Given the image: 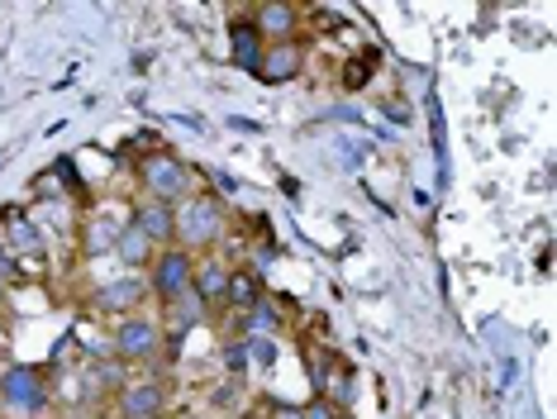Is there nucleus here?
Masks as SVG:
<instances>
[{
    "label": "nucleus",
    "instance_id": "obj_1",
    "mask_svg": "<svg viewBox=\"0 0 557 419\" xmlns=\"http://www.w3.org/2000/svg\"><path fill=\"white\" fill-rule=\"evenodd\" d=\"M224 229H230V210L214 190H191L186 200L172 206V244L186 248L191 258H206L224 238Z\"/></svg>",
    "mask_w": 557,
    "mask_h": 419
},
{
    "label": "nucleus",
    "instance_id": "obj_2",
    "mask_svg": "<svg viewBox=\"0 0 557 419\" xmlns=\"http://www.w3.org/2000/svg\"><path fill=\"white\" fill-rule=\"evenodd\" d=\"M138 186H144V200H162V206H176V200L191 196V168L172 152H144L138 158Z\"/></svg>",
    "mask_w": 557,
    "mask_h": 419
},
{
    "label": "nucleus",
    "instance_id": "obj_3",
    "mask_svg": "<svg viewBox=\"0 0 557 419\" xmlns=\"http://www.w3.org/2000/svg\"><path fill=\"white\" fill-rule=\"evenodd\" d=\"M0 400H5V410H15V415H24V419H39V415H48V381H44V372L39 367H24V362H15L5 377H0Z\"/></svg>",
    "mask_w": 557,
    "mask_h": 419
},
{
    "label": "nucleus",
    "instance_id": "obj_4",
    "mask_svg": "<svg viewBox=\"0 0 557 419\" xmlns=\"http://www.w3.org/2000/svg\"><path fill=\"white\" fill-rule=\"evenodd\" d=\"M110 348L120 353L124 362H158L162 358V324L153 315H124L115 324V334H110Z\"/></svg>",
    "mask_w": 557,
    "mask_h": 419
},
{
    "label": "nucleus",
    "instance_id": "obj_5",
    "mask_svg": "<svg viewBox=\"0 0 557 419\" xmlns=\"http://www.w3.org/2000/svg\"><path fill=\"white\" fill-rule=\"evenodd\" d=\"M191 272H196V258L186 248H158L153 262H148V296H158L162 305L176 300L182 291H191Z\"/></svg>",
    "mask_w": 557,
    "mask_h": 419
},
{
    "label": "nucleus",
    "instance_id": "obj_6",
    "mask_svg": "<svg viewBox=\"0 0 557 419\" xmlns=\"http://www.w3.org/2000/svg\"><path fill=\"white\" fill-rule=\"evenodd\" d=\"M144 300H148V282H144V276H120V282H106V286L96 291V296H91V310L120 315V320H124V315H134Z\"/></svg>",
    "mask_w": 557,
    "mask_h": 419
},
{
    "label": "nucleus",
    "instance_id": "obj_7",
    "mask_svg": "<svg viewBox=\"0 0 557 419\" xmlns=\"http://www.w3.org/2000/svg\"><path fill=\"white\" fill-rule=\"evenodd\" d=\"M162 405H168L162 381H129L115 396V415L120 419H162Z\"/></svg>",
    "mask_w": 557,
    "mask_h": 419
},
{
    "label": "nucleus",
    "instance_id": "obj_8",
    "mask_svg": "<svg viewBox=\"0 0 557 419\" xmlns=\"http://www.w3.org/2000/svg\"><path fill=\"white\" fill-rule=\"evenodd\" d=\"M206 320H210V305L200 300L196 291H182V296H176V300L162 305V320H158V324H162V334L186 338L196 324H206Z\"/></svg>",
    "mask_w": 557,
    "mask_h": 419
},
{
    "label": "nucleus",
    "instance_id": "obj_9",
    "mask_svg": "<svg viewBox=\"0 0 557 419\" xmlns=\"http://www.w3.org/2000/svg\"><path fill=\"white\" fill-rule=\"evenodd\" d=\"M252 24H258V34H262V44H296V5H286V0H262L258 10H252Z\"/></svg>",
    "mask_w": 557,
    "mask_h": 419
},
{
    "label": "nucleus",
    "instance_id": "obj_10",
    "mask_svg": "<svg viewBox=\"0 0 557 419\" xmlns=\"http://www.w3.org/2000/svg\"><path fill=\"white\" fill-rule=\"evenodd\" d=\"M300 67H306L300 44H268V48H262V62H258V82H268V86L296 82Z\"/></svg>",
    "mask_w": 557,
    "mask_h": 419
},
{
    "label": "nucleus",
    "instance_id": "obj_11",
    "mask_svg": "<svg viewBox=\"0 0 557 419\" xmlns=\"http://www.w3.org/2000/svg\"><path fill=\"white\" fill-rule=\"evenodd\" d=\"M191 291L210 305V310H224V296H230V267L214 258V252H206V258H196Z\"/></svg>",
    "mask_w": 557,
    "mask_h": 419
},
{
    "label": "nucleus",
    "instance_id": "obj_12",
    "mask_svg": "<svg viewBox=\"0 0 557 419\" xmlns=\"http://www.w3.org/2000/svg\"><path fill=\"white\" fill-rule=\"evenodd\" d=\"M230 48H234V67H244L248 76H258V62H262V48H268V44H262L252 15L230 20Z\"/></svg>",
    "mask_w": 557,
    "mask_h": 419
},
{
    "label": "nucleus",
    "instance_id": "obj_13",
    "mask_svg": "<svg viewBox=\"0 0 557 419\" xmlns=\"http://www.w3.org/2000/svg\"><path fill=\"white\" fill-rule=\"evenodd\" d=\"M129 224L144 229L153 248H172V206H162V200H138Z\"/></svg>",
    "mask_w": 557,
    "mask_h": 419
},
{
    "label": "nucleus",
    "instance_id": "obj_14",
    "mask_svg": "<svg viewBox=\"0 0 557 419\" xmlns=\"http://www.w3.org/2000/svg\"><path fill=\"white\" fill-rule=\"evenodd\" d=\"M282 324H286V315H282V305H276L272 296H262L252 310H244V338H276L282 334Z\"/></svg>",
    "mask_w": 557,
    "mask_h": 419
},
{
    "label": "nucleus",
    "instance_id": "obj_15",
    "mask_svg": "<svg viewBox=\"0 0 557 419\" xmlns=\"http://www.w3.org/2000/svg\"><path fill=\"white\" fill-rule=\"evenodd\" d=\"M153 244H148V234H144V229H134L129 220H124V229H120V234H115V258L124 262V267H129V272H138V267H148V262H153Z\"/></svg>",
    "mask_w": 557,
    "mask_h": 419
},
{
    "label": "nucleus",
    "instance_id": "obj_16",
    "mask_svg": "<svg viewBox=\"0 0 557 419\" xmlns=\"http://www.w3.org/2000/svg\"><path fill=\"white\" fill-rule=\"evenodd\" d=\"M268 291H262V276L258 272H230V296H224V305L230 310H252Z\"/></svg>",
    "mask_w": 557,
    "mask_h": 419
},
{
    "label": "nucleus",
    "instance_id": "obj_17",
    "mask_svg": "<svg viewBox=\"0 0 557 419\" xmlns=\"http://www.w3.org/2000/svg\"><path fill=\"white\" fill-rule=\"evenodd\" d=\"M120 229H110L106 214H91V220H86V234H82V252H91V258H100V252H115V234H120Z\"/></svg>",
    "mask_w": 557,
    "mask_h": 419
},
{
    "label": "nucleus",
    "instance_id": "obj_18",
    "mask_svg": "<svg viewBox=\"0 0 557 419\" xmlns=\"http://www.w3.org/2000/svg\"><path fill=\"white\" fill-rule=\"evenodd\" d=\"M10 244H15L20 252H39L44 238H39V229H34L29 220H20V214H15V220H10Z\"/></svg>",
    "mask_w": 557,
    "mask_h": 419
},
{
    "label": "nucleus",
    "instance_id": "obj_19",
    "mask_svg": "<svg viewBox=\"0 0 557 419\" xmlns=\"http://www.w3.org/2000/svg\"><path fill=\"white\" fill-rule=\"evenodd\" d=\"M244 343H248V362L276 367V343H272V338H244Z\"/></svg>",
    "mask_w": 557,
    "mask_h": 419
},
{
    "label": "nucleus",
    "instance_id": "obj_20",
    "mask_svg": "<svg viewBox=\"0 0 557 419\" xmlns=\"http://www.w3.org/2000/svg\"><path fill=\"white\" fill-rule=\"evenodd\" d=\"M372 72H376V53H362V58H358V62H352V67L344 72V86H352V91H358V86H362Z\"/></svg>",
    "mask_w": 557,
    "mask_h": 419
},
{
    "label": "nucleus",
    "instance_id": "obj_21",
    "mask_svg": "<svg viewBox=\"0 0 557 419\" xmlns=\"http://www.w3.org/2000/svg\"><path fill=\"white\" fill-rule=\"evenodd\" d=\"M53 176L72 190V196H82V176H77V162H72V158H58V162H53Z\"/></svg>",
    "mask_w": 557,
    "mask_h": 419
},
{
    "label": "nucleus",
    "instance_id": "obj_22",
    "mask_svg": "<svg viewBox=\"0 0 557 419\" xmlns=\"http://www.w3.org/2000/svg\"><path fill=\"white\" fill-rule=\"evenodd\" d=\"M224 367H230V372L238 377L248 367V343L244 338H234V343H224Z\"/></svg>",
    "mask_w": 557,
    "mask_h": 419
},
{
    "label": "nucleus",
    "instance_id": "obj_23",
    "mask_svg": "<svg viewBox=\"0 0 557 419\" xmlns=\"http://www.w3.org/2000/svg\"><path fill=\"white\" fill-rule=\"evenodd\" d=\"M268 415L272 419H306L300 415V405H290V400H268Z\"/></svg>",
    "mask_w": 557,
    "mask_h": 419
},
{
    "label": "nucleus",
    "instance_id": "obj_24",
    "mask_svg": "<svg viewBox=\"0 0 557 419\" xmlns=\"http://www.w3.org/2000/svg\"><path fill=\"white\" fill-rule=\"evenodd\" d=\"M210 190H214V196H220V190L230 196V190H238V182H234L230 172H210Z\"/></svg>",
    "mask_w": 557,
    "mask_h": 419
},
{
    "label": "nucleus",
    "instance_id": "obj_25",
    "mask_svg": "<svg viewBox=\"0 0 557 419\" xmlns=\"http://www.w3.org/2000/svg\"><path fill=\"white\" fill-rule=\"evenodd\" d=\"M306 419H334V405L329 400H310V410H300Z\"/></svg>",
    "mask_w": 557,
    "mask_h": 419
},
{
    "label": "nucleus",
    "instance_id": "obj_26",
    "mask_svg": "<svg viewBox=\"0 0 557 419\" xmlns=\"http://www.w3.org/2000/svg\"><path fill=\"white\" fill-rule=\"evenodd\" d=\"M10 272V258H5V248H0V276H5Z\"/></svg>",
    "mask_w": 557,
    "mask_h": 419
},
{
    "label": "nucleus",
    "instance_id": "obj_27",
    "mask_svg": "<svg viewBox=\"0 0 557 419\" xmlns=\"http://www.w3.org/2000/svg\"><path fill=\"white\" fill-rule=\"evenodd\" d=\"M67 419H96V415H67Z\"/></svg>",
    "mask_w": 557,
    "mask_h": 419
},
{
    "label": "nucleus",
    "instance_id": "obj_28",
    "mask_svg": "<svg viewBox=\"0 0 557 419\" xmlns=\"http://www.w3.org/2000/svg\"><path fill=\"white\" fill-rule=\"evenodd\" d=\"M334 419H348V415H334Z\"/></svg>",
    "mask_w": 557,
    "mask_h": 419
}]
</instances>
